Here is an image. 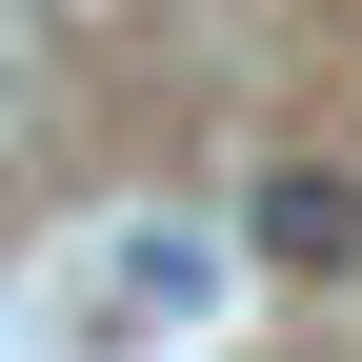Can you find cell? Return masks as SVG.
I'll return each instance as SVG.
<instances>
[{
    "label": "cell",
    "instance_id": "2",
    "mask_svg": "<svg viewBox=\"0 0 362 362\" xmlns=\"http://www.w3.org/2000/svg\"><path fill=\"white\" fill-rule=\"evenodd\" d=\"M161 302H202V242H181V221H141V242H121V302H81V342H141Z\"/></svg>",
    "mask_w": 362,
    "mask_h": 362
},
{
    "label": "cell",
    "instance_id": "1",
    "mask_svg": "<svg viewBox=\"0 0 362 362\" xmlns=\"http://www.w3.org/2000/svg\"><path fill=\"white\" fill-rule=\"evenodd\" d=\"M242 262H262V282H342V262H362V161H262Z\"/></svg>",
    "mask_w": 362,
    "mask_h": 362
}]
</instances>
